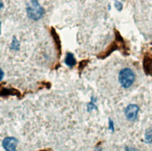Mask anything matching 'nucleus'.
Instances as JSON below:
<instances>
[{
	"instance_id": "nucleus-1",
	"label": "nucleus",
	"mask_w": 152,
	"mask_h": 151,
	"mask_svg": "<svg viewBox=\"0 0 152 151\" xmlns=\"http://www.w3.org/2000/svg\"><path fill=\"white\" fill-rule=\"evenodd\" d=\"M26 12H27V15L30 19L34 20V21H37L43 16L44 9L39 5L37 0H29L27 8H26Z\"/></svg>"
},
{
	"instance_id": "nucleus-2",
	"label": "nucleus",
	"mask_w": 152,
	"mask_h": 151,
	"mask_svg": "<svg viewBox=\"0 0 152 151\" xmlns=\"http://www.w3.org/2000/svg\"><path fill=\"white\" fill-rule=\"evenodd\" d=\"M134 80L135 75L134 71L130 68H124L118 74V80H120L121 86L125 89L130 88L134 82Z\"/></svg>"
},
{
	"instance_id": "nucleus-3",
	"label": "nucleus",
	"mask_w": 152,
	"mask_h": 151,
	"mask_svg": "<svg viewBox=\"0 0 152 151\" xmlns=\"http://www.w3.org/2000/svg\"><path fill=\"white\" fill-rule=\"evenodd\" d=\"M138 112H139V107L136 104H129L125 109V116L129 120H136Z\"/></svg>"
},
{
	"instance_id": "nucleus-4",
	"label": "nucleus",
	"mask_w": 152,
	"mask_h": 151,
	"mask_svg": "<svg viewBox=\"0 0 152 151\" xmlns=\"http://www.w3.org/2000/svg\"><path fill=\"white\" fill-rule=\"evenodd\" d=\"M18 145V140L14 137H7L3 140L2 146L6 151H15Z\"/></svg>"
},
{
	"instance_id": "nucleus-5",
	"label": "nucleus",
	"mask_w": 152,
	"mask_h": 151,
	"mask_svg": "<svg viewBox=\"0 0 152 151\" xmlns=\"http://www.w3.org/2000/svg\"><path fill=\"white\" fill-rule=\"evenodd\" d=\"M64 63L65 64L67 65V66L69 67H73L75 66V64H76V59L74 57V55L70 53V52H67L66 53V56H65V59H64Z\"/></svg>"
},
{
	"instance_id": "nucleus-6",
	"label": "nucleus",
	"mask_w": 152,
	"mask_h": 151,
	"mask_svg": "<svg viewBox=\"0 0 152 151\" xmlns=\"http://www.w3.org/2000/svg\"><path fill=\"white\" fill-rule=\"evenodd\" d=\"M144 67H145V71H146V73L152 76V59L151 58H148V57L145 58Z\"/></svg>"
},
{
	"instance_id": "nucleus-7",
	"label": "nucleus",
	"mask_w": 152,
	"mask_h": 151,
	"mask_svg": "<svg viewBox=\"0 0 152 151\" xmlns=\"http://www.w3.org/2000/svg\"><path fill=\"white\" fill-rule=\"evenodd\" d=\"M145 139H146V142H148V143H151L152 142V128L148 129L146 132V136H145Z\"/></svg>"
},
{
	"instance_id": "nucleus-8",
	"label": "nucleus",
	"mask_w": 152,
	"mask_h": 151,
	"mask_svg": "<svg viewBox=\"0 0 152 151\" xmlns=\"http://www.w3.org/2000/svg\"><path fill=\"white\" fill-rule=\"evenodd\" d=\"M19 42L17 41V39L14 37L13 38V41H12V44H11V49H14V50H18L19 49Z\"/></svg>"
},
{
	"instance_id": "nucleus-9",
	"label": "nucleus",
	"mask_w": 152,
	"mask_h": 151,
	"mask_svg": "<svg viewBox=\"0 0 152 151\" xmlns=\"http://www.w3.org/2000/svg\"><path fill=\"white\" fill-rule=\"evenodd\" d=\"M115 6H116V8H117V9H118V10H121V9H122V5H121V4L120 2H118V1H117V2L115 3Z\"/></svg>"
},
{
	"instance_id": "nucleus-10",
	"label": "nucleus",
	"mask_w": 152,
	"mask_h": 151,
	"mask_svg": "<svg viewBox=\"0 0 152 151\" xmlns=\"http://www.w3.org/2000/svg\"><path fill=\"white\" fill-rule=\"evenodd\" d=\"M3 77H4V72L2 71L1 68H0V81L3 80Z\"/></svg>"
},
{
	"instance_id": "nucleus-11",
	"label": "nucleus",
	"mask_w": 152,
	"mask_h": 151,
	"mask_svg": "<svg viewBox=\"0 0 152 151\" xmlns=\"http://www.w3.org/2000/svg\"><path fill=\"white\" fill-rule=\"evenodd\" d=\"M109 127H110V130L113 131V121H112V120H109Z\"/></svg>"
},
{
	"instance_id": "nucleus-12",
	"label": "nucleus",
	"mask_w": 152,
	"mask_h": 151,
	"mask_svg": "<svg viewBox=\"0 0 152 151\" xmlns=\"http://www.w3.org/2000/svg\"><path fill=\"white\" fill-rule=\"evenodd\" d=\"M3 8V3L1 2V0H0V9Z\"/></svg>"
},
{
	"instance_id": "nucleus-13",
	"label": "nucleus",
	"mask_w": 152,
	"mask_h": 151,
	"mask_svg": "<svg viewBox=\"0 0 152 151\" xmlns=\"http://www.w3.org/2000/svg\"><path fill=\"white\" fill-rule=\"evenodd\" d=\"M127 151H136L135 149H133V148H132V149H130V148H127Z\"/></svg>"
},
{
	"instance_id": "nucleus-14",
	"label": "nucleus",
	"mask_w": 152,
	"mask_h": 151,
	"mask_svg": "<svg viewBox=\"0 0 152 151\" xmlns=\"http://www.w3.org/2000/svg\"><path fill=\"white\" fill-rule=\"evenodd\" d=\"M0 34H1V23H0Z\"/></svg>"
}]
</instances>
